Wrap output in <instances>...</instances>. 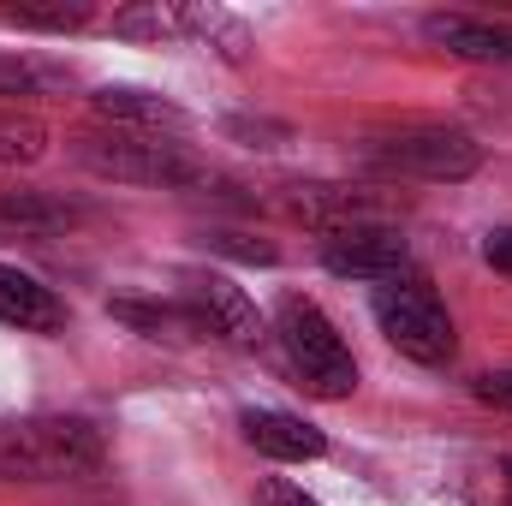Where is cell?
Returning a JSON list of instances; mask_svg holds the SVG:
<instances>
[{"instance_id": "18", "label": "cell", "mask_w": 512, "mask_h": 506, "mask_svg": "<svg viewBox=\"0 0 512 506\" xmlns=\"http://www.w3.org/2000/svg\"><path fill=\"white\" fill-rule=\"evenodd\" d=\"M477 399L495 405V411H512V370H495V376L477 381Z\"/></svg>"}, {"instance_id": "3", "label": "cell", "mask_w": 512, "mask_h": 506, "mask_svg": "<svg viewBox=\"0 0 512 506\" xmlns=\"http://www.w3.org/2000/svg\"><path fill=\"white\" fill-rule=\"evenodd\" d=\"M382 173H399V179H429V185H459L483 167V143L459 126H405L387 131L364 149Z\"/></svg>"}, {"instance_id": "14", "label": "cell", "mask_w": 512, "mask_h": 506, "mask_svg": "<svg viewBox=\"0 0 512 506\" xmlns=\"http://www.w3.org/2000/svg\"><path fill=\"white\" fill-rule=\"evenodd\" d=\"M0 18L6 24H18V30H84L90 24V6L84 0H54V6H0Z\"/></svg>"}, {"instance_id": "9", "label": "cell", "mask_w": 512, "mask_h": 506, "mask_svg": "<svg viewBox=\"0 0 512 506\" xmlns=\"http://www.w3.org/2000/svg\"><path fill=\"white\" fill-rule=\"evenodd\" d=\"M239 429H245V441H251L256 453H268L280 465H304V459H322L328 453V435L316 423L292 417V411H245Z\"/></svg>"}, {"instance_id": "2", "label": "cell", "mask_w": 512, "mask_h": 506, "mask_svg": "<svg viewBox=\"0 0 512 506\" xmlns=\"http://www.w3.org/2000/svg\"><path fill=\"white\" fill-rule=\"evenodd\" d=\"M274 334L286 346V364L298 370V381L322 399H346L358 387V358L352 346L340 340V328L310 304V298H286L280 316H274Z\"/></svg>"}, {"instance_id": "8", "label": "cell", "mask_w": 512, "mask_h": 506, "mask_svg": "<svg viewBox=\"0 0 512 506\" xmlns=\"http://www.w3.org/2000/svg\"><path fill=\"white\" fill-rule=\"evenodd\" d=\"M0 322L18 334H60L66 328V304L54 298V286H42L36 274L0 262Z\"/></svg>"}, {"instance_id": "15", "label": "cell", "mask_w": 512, "mask_h": 506, "mask_svg": "<svg viewBox=\"0 0 512 506\" xmlns=\"http://www.w3.org/2000/svg\"><path fill=\"white\" fill-rule=\"evenodd\" d=\"M114 316L131 322V328H143L149 340H179V334H197L191 328V316H185V304L179 310H161V304H114Z\"/></svg>"}, {"instance_id": "17", "label": "cell", "mask_w": 512, "mask_h": 506, "mask_svg": "<svg viewBox=\"0 0 512 506\" xmlns=\"http://www.w3.org/2000/svg\"><path fill=\"white\" fill-rule=\"evenodd\" d=\"M251 506H316L298 483H286V477H268V483H256V501Z\"/></svg>"}, {"instance_id": "16", "label": "cell", "mask_w": 512, "mask_h": 506, "mask_svg": "<svg viewBox=\"0 0 512 506\" xmlns=\"http://www.w3.org/2000/svg\"><path fill=\"white\" fill-rule=\"evenodd\" d=\"M54 84H60V72L36 66V60H24V54H0V96H42V90H54Z\"/></svg>"}, {"instance_id": "12", "label": "cell", "mask_w": 512, "mask_h": 506, "mask_svg": "<svg viewBox=\"0 0 512 506\" xmlns=\"http://www.w3.org/2000/svg\"><path fill=\"white\" fill-rule=\"evenodd\" d=\"M114 30H120V36H143V42H173V36H191V6H161V0H149V6L120 12Z\"/></svg>"}, {"instance_id": "19", "label": "cell", "mask_w": 512, "mask_h": 506, "mask_svg": "<svg viewBox=\"0 0 512 506\" xmlns=\"http://www.w3.org/2000/svg\"><path fill=\"white\" fill-rule=\"evenodd\" d=\"M483 256H489V268L512 274V227H495V233H489V245H483Z\"/></svg>"}, {"instance_id": "7", "label": "cell", "mask_w": 512, "mask_h": 506, "mask_svg": "<svg viewBox=\"0 0 512 506\" xmlns=\"http://www.w3.org/2000/svg\"><path fill=\"white\" fill-rule=\"evenodd\" d=\"M185 316H191V328L197 334H215V340H227V346H256L262 340V316H256V304L227 280V274H185Z\"/></svg>"}, {"instance_id": "4", "label": "cell", "mask_w": 512, "mask_h": 506, "mask_svg": "<svg viewBox=\"0 0 512 506\" xmlns=\"http://www.w3.org/2000/svg\"><path fill=\"white\" fill-rule=\"evenodd\" d=\"M78 161L102 179H120V185H197V161L179 149V143H161L149 131H84L78 143Z\"/></svg>"}, {"instance_id": "20", "label": "cell", "mask_w": 512, "mask_h": 506, "mask_svg": "<svg viewBox=\"0 0 512 506\" xmlns=\"http://www.w3.org/2000/svg\"><path fill=\"white\" fill-rule=\"evenodd\" d=\"M501 506H512V465H507V477H501Z\"/></svg>"}, {"instance_id": "13", "label": "cell", "mask_w": 512, "mask_h": 506, "mask_svg": "<svg viewBox=\"0 0 512 506\" xmlns=\"http://www.w3.org/2000/svg\"><path fill=\"white\" fill-rule=\"evenodd\" d=\"M42 155H48V126L18 108H0V167H30Z\"/></svg>"}, {"instance_id": "6", "label": "cell", "mask_w": 512, "mask_h": 506, "mask_svg": "<svg viewBox=\"0 0 512 506\" xmlns=\"http://www.w3.org/2000/svg\"><path fill=\"white\" fill-rule=\"evenodd\" d=\"M411 262V245L382 227V221H352V227H328L322 233V268L340 280H399Z\"/></svg>"}, {"instance_id": "5", "label": "cell", "mask_w": 512, "mask_h": 506, "mask_svg": "<svg viewBox=\"0 0 512 506\" xmlns=\"http://www.w3.org/2000/svg\"><path fill=\"white\" fill-rule=\"evenodd\" d=\"M376 322H382V334L411 364H447L459 352L453 316H447V304L423 280H387V286H376Z\"/></svg>"}, {"instance_id": "1", "label": "cell", "mask_w": 512, "mask_h": 506, "mask_svg": "<svg viewBox=\"0 0 512 506\" xmlns=\"http://www.w3.org/2000/svg\"><path fill=\"white\" fill-rule=\"evenodd\" d=\"M102 429L84 417H12L0 423V483H60L102 465Z\"/></svg>"}, {"instance_id": "11", "label": "cell", "mask_w": 512, "mask_h": 506, "mask_svg": "<svg viewBox=\"0 0 512 506\" xmlns=\"http://www.w3.org/2000/svg\"><path fill=\"white\" fill-rule=\"evenodd\" d=\"M96 102V114L102 120H114L120 131H179L185 126V114L167 102V96H155V90H131V84H108V90H96L90 96Z\"/></svg>"}, {"instance_id": "10", "label": "cell", "mask_w": 512, "mask_h": 506, "mask_svg": "<svg viewBox=\"0 0 512 506\" xmlns=\"http://www.w3.org/2000/svg\"><path fill=\"white\" fill-rule=\"evenodd\" d=\"M423 36L459 60H495L512 66V30L507 24H489V18H465V12H435L423 18Z\"/></svg>"}]
</instances>
